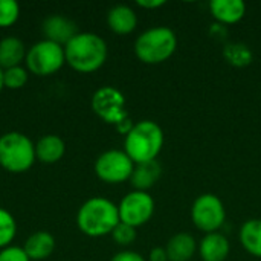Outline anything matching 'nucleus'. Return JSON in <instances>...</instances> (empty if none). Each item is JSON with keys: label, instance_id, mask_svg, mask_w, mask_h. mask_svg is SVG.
<instances>
[{"label": "nucleus", "instance_id": "1", "mask_svg": "<svg viewBox=\"0 0 261 261\" xmlns=\"http://www.w3.org/2000/svg\"><path fill=\"white\" fill-rule=\"evenodd\" d=\"M66 63L76 72L92 73L98 70L107 58L106 41L93 32H78L64 46Z\"/></svg>", "mask_w": 261, "mask_h": 261}, {"label": "nucleus", "instance_id": "2", "mask_svg": "<svg viewBox=\"0 0 261 261\" xmlns=\"http://www.w3.org/2000/svg\"><path fill=\"white\" fill-rule=\"evenodd\" d=\"M76 223L81 232L89 237H102L112 234L119 223L118 206L104 197L89 199L80 208Z\"/></svg>", "mask_w": 261, "mask_h": 261}, {"label": "nucleus", "instance_id": "3", "mask_svg": "<svg viewBox=\"0 0 261 261\" xmlns=\"http://www.w3.org/2000/svg\"><path fill=\"white\" fill-rule=\"evenodd\" d=\"M124 147V151L135 164L156 161L164 147V132L154 121H141L125 135Z\"/></svg>", "mask_w": 261, "mask_h": 261}, {"label": "nucleus", "instance_id": "4", "mask_svg": "<svg viewBox=\"0 0 261 261\" xmlns=\"http://www.w3.org/2000/svg\"><path fill=\"white\" fill-rule=\"evenodd\" d=\"M177 49V37L165 26L151 28L142 32L135 41V54L145 64H161Z\"/></svg>", "mask_w": 261, "mask_h": 261}, {"label": "nucleus", "instance_id": "5", "mask_svg": "<svg viewBox=\"0 0 261 261\" xmlns=\"http://www.w3.org/2000/svg\"><path fill=\"white\" fill-rule=\"evenodd\" d=\"M35 145L18 132H9L0 136V165L11 173L28 171L35 161Z\"/></svg>", "mask_w": 261, "mask_h": 261}, {"label": "nucleus", "instance_id": "6", "mask_svg": "<svg viewBox=\"0 0 261 261\" xmlns=\"http://www.w3.org/2000/svg\"><path fill=\"white\" fill-rule=\"evenodd\" d=\"M64 47L49 40H41L35 43L26 52V66L32 73L38 76H47L58 72L64 66Z\"/></svg>", "mask_w": 261, "mask_h": 261}, {"label": "nucleus", "instance_id": "7", "mask_svg": "<svg viewBox=\"0 0 261 261\" xmlns=\"http://www.w3.org/2000/svg\"><path fill=\"white\" fill-rule=\"evenodd\" d=\"M191 219L197 229L213 234L217 232L226 219L225 205L216 194L206 193L199 196L191 208Z\"/></svg>", "mask_w": 261, "mask_h": 261}, {"label": "nucleus", "instance_id": "8", "mask_svg": "<svg viewBox=\"0 0 261 261\" xmlns=\"http://www.w3.org/2000/svg\"><path fill=\"white\" fill-rule=\"evenodd\" d=\"M92 110L102 121L113 125H119L121 122L128 119V113L125 110V98L118 89L112 86L99 87L93 93Z\"/></svg>", "mask_w": 261, "mask_h": 261}, {"label": "nucleus", "instance_id": "9", "mask_svg": "<svg viewBox=\"0 0 261 261\" xmlns=\"http://www.w3.org/2000/svg\"><path fill=\"white\" fill-rule=\"evenodd\" d=\"M135 170V162L128 158L125 151L109 150L102 153L95 162L96 176L107 184H121L132 177Z\"/></svg>", "mask_w": 261, "mask_h": 261}, {"label": "nucleus", "instance_id": "10", "mask_svg": "<svg viewBox=\"0 0 261 261\" xmlns=\"http://www.w3.org/2000/svg\"><path fill=\"white\" fill-rule=\"evenodd\" d=\"M119 222L133 228L145 225L154 213V200L147 191H132L118 205Z\"/></svg>", "mask_w": 261, "mask_h": 261}, {"label": "nucleus", "instance_id": "11", "mask_svg": "<svg viewBox=\"0 0 261 261\" xmlns=\"http://www.w3.org/2000/svg\"><path fill=\"white\" fill-rule=\"evenodd\" d=\"M43 32L46 40L54 41L60 46H66L76 34V26L72 20L63 15H50L43 21Z\"/></svg>", "mask_w": 261, "mask_h": 261}, {"label": "nucleus", "instance_id": "12", "mask_svg": "<svg viewBox=\"0 0 261 261\" xmlns=\"http://www.w3.org/2000/svg\"><path fill=\"white\" fill-rule=\"evenodd\" d=\"M210 8L213 17L223 24H234L246 14V5L242 0H213Z\"/></svg>", "mask_w": 261, "mask_h": 261}, {"label": "nucleus", "instance_id": "13", "mask_svg": "<svg viewBox=\"0 0 261 261\" xmlns=\"http://www.w3.org/2000/svg\"><path fill=\"white\" fill-rule=\"evenodd\" d=\"M107 23H109V28L115 34L127 35V34L135 31V28L138 24V15L130 6L116 5L109 11Z\"/></svg>", "mask_w": 261, "mask_h": 261}, {"label": "nucleus", "instance_id": "14", "mask_svg": "<svg viewBox=\"0 0 261 261\" xmlns=\"http://www.w3.org/2000/svg\"><path fill=\"white\" fill-rule=\"evenodd\" d=\"M229 255V240L220 234H206L200 242V257L203 261H225Z\"/></svg>", "mask_w": 261, "mask_h": 261}, {"label": "nucleus", "instance_id": "15", "mask_svg": "<svg viewBox=\"0 0 261 261\" xmlns=\"http://www.w3.org/2000/svg\"><path fill=\"white\" fill-rule=\"evenodd\" d=\"M196 249L197 243L194 237L188 232H179L173 236L165 246L168 261H190L193 258Z\"/></svg>", "mask_w": 261, "mask_h": 261}, {"label": "nucleus", "instance_id": "16", "mask_svg": "<svg viewBox=\"0 0 261 261\" xmlns=\"http://www.w3.org/2000/svg\"><path fill=\"white\" fill-rule=\"evenodd\" d=\"M161 173H162V168L158 161L135 164V170L132 173L130 182L136 191H147L159 180Z\"/></svg>", "mask_w": 261, "mask_h": 261}, {"label": "nucleus", "instance_id": "17", "mask_svg": "<svg viewBox=\"0 0 261 261\" xmlns=\"http://www.w3.org/2000/svg\"><path fill=\"white\" fill-rule=\"evenodd\" d=\"M64 151H66L64 141L57 135H46L35 145V156L40 162L44 164L58 162L64 156Z\"/></svg>", "mask_w": 261, "mask_h": 261}, {"label": "nucleus", "instance_id": "18", "mask_svg": "<svg viewBox=\"0 0 261 261\" xmlns=\"http://www.w3.org/2000/svg\"><path fill=\"white\" fill-rule=\"evenodd\" d=\"M55 248V240L54 237L46 232V231H38L34 232L24 243L23 249L26 252V255L29 257V260H44L47 258L52 251Z\"/></svg>", "mask_w": 261, "mask_h": 261}, {"label": "nucleus", "instance_id": "19", "mask_svg": "<svg viewBox=\"0 0 261 261\" xmlns=\"http://www.w3.org/2000/svg\"><path fill=\"white\" fill-rule=\"evenodd\" d=\"M23 58H26V47L18 37H5L0 40V67L11 69L20 66Z\"/></svg>", "mask_w": 261, "mask_h": 261}, {"label": "nucleus", "instance_id": "20", "mask_svg": "<svg viewBox=\"0 0 261 261\" xmlns=\"http://www.w3.org/2000/svg\"><path fill=\"white\" fill-rule=\"evenodd\" d=\"M240 242L243 248L254 257L261 258V220H248L240 229Z\"/></svg>", "mask_w": 261, "mask_h": 261}, {"label": "nucleus", "instance_id": "21", "mask_svg": "<svg viewBox=\"0 0 261 261\" xmlns=\"http://www.w3.org/2000/svg\"><path fill=\"white\" fill-rule=\"evenodd\" d=\"M223 55H225V58L232 66H237V67L248 66L252 61V52H251V49L246 44H242V43L228 44L225 47V50H223Z\"/></svg>", "mask_w": 261, "mask_h": 261}, {"label": "nucleus", "instance_id": "22", "mask_svg": "<svg viewBox=\"0 0 261 261\" xmlns=\"http://www.w3.org/2000/svg\"><path fill=\"white\" fill-rule=\"evenodd\" d=\"M17 232V225L11 213L0 208V248L5 249L14 240Z\"/></svg>", "mask_w": 261, "mask_h": 261}, {"label": "nucleus", "instance_id": "23", "mask_svg": "<svg viewBox=\"0 0 261 261\" xmlns=\"http://www.w3.org/2000/svg\"><path fill=\"white\" fill-rule=\"evenodd\" d=\"M28 81V72L21 66H15L3 70V83L8 89H21Z\"/></svg>", "mask_w": 261, "mask_h": 261}, {"label": "nucleus", "instance_id": "24", "mask_svg": "<svg viewBox=\"0 0 261 261\" xmlns=\"http://www.w3.org/2000/svg\"><path fill=\"white\" fill-rule=\"evenodd\" d=\"M20 14V6L15 0H0V28L12 26Z\"/></svg>", "mask_w": 261, "mask_h": 261}, {"label": "nucleus", "instance_id": "25", "mask_svg": "<svg viewBox=\"0 0 261 261\" xmlns=\"http://www.w3.org/2000/svg\"><path fill=\"white\" fill-rule=\"evenodd\" d=\"M112 237L119 246H128L136 240V228L119 222L116 225V228L113 229Z\"/></svg>", "mask_w": 261, "mask_h": 261}, {"label": "nucleus", "instance_id": "26", "mask_svg": "<svg viewBox=\"0 0 261 261\" xmlns=\"http://www.w3.org/2000/svg\"><path fill=\"white\" fill-rule=\"evenodd\" d=\"M0 261H31L23 248L8 246L0 251Z\"/></svg>", "mask_w": 261, "mask_h": 261}, {"label": "nucleus", "instance_id": "27", "mask_svg": "<svg viewBox=\"0 0 261 261\" xmlns=\"http://www.w3.org/2000/svg\"><path fill=\"white\" fill-rule=\"evenodd\" d=\"M112 261H145L144 257L138 252H133V251H122V252H118L116 255H113Z\"/></svg>", "mask_w": 261, "mask_h": 261}, {"label": "nucleus", "instance_id": "28", "mask_svg": "<svg viewBox=\"0 0 261 261\" xmlns=\"http://www.w3.org/2000/svg\"><path fill=\"white\" fill-rule=\"evenodd\" d=\"M150 261H168V257H167V251L165 248H153L150 251Z\"/></svg>", "mask_w": 261, "mask_h": 261}, {"label": "nucleus", "instance_id": "29", "mask_svg": "<svg viewBox=\"0 0 261 261\" xmlns=\"http://www.w3.org/2000/svg\"><path fill=\"white\" fill-rule=\"evenodd\" d=\"M138 6L145 8V9H156L165 5V0H138Z\"/></svg>", "mask_w": 261, "mask_h": 261}, {"label": "nucleus", "instance_id": "30", "mask_svg": "<svg viewBox=\"0 0 261 261\" xmlns=\"http://www.w3.org/2000/svg\"><path fill=\"white\" fill-rule=\"evenodd\" d=\"M3 87H5V83H3V70L0 67V92L3 90Z\"/></svg>", "mask_w": 261, "mask_h": 261}]
</instances>
